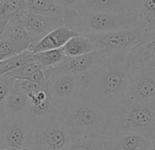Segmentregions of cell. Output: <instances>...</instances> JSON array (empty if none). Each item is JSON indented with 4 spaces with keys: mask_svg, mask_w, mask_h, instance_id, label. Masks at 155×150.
<instances>
[{
    "mask_svg": "<svg viewBox=\"0 0 155 150\" xmlns=\"http://www.w3.org/2000/svg\"><path fill=\"white\" fill-rule=\"evenodd\" d=\"M63 150H106L101 136H84L75 138Z\"/></svg>",
    "mask_w": 155,
    "mask_h": 150,
    "instance_id": "cell-23",
    "label": "cell"
},
{
    "mask_svg": "<svg viewBox=\"0 0 155 150\" xmlns=\"http://www.w3.org/2000/svg\"><path fill=\"white\" fill-rule=\"evenodd\" d=\"M39 70H44V69L38 63L33 60L22 66L19 69H17L15 70H12L5 74V76L11 78L13 80H17V81H24V80H28L32 74H34L36 71Z\"/></svg>",
    "mask_w": 155,
    "mask_h": 150,
    "instance_id": "cell-24",
    "label": "cell"
},
{
    "mask_svg": "<svg viewBox=\"0 0 155 150\" xmlns=\"http://www.w3.org/2000/svg\"><path fill=\"white\" fill-rule=\"evenodd\" d=\"M78 10L101 13H124L130 11L126 0H80Z\"/></svg>",
    "mask_w": 155,
    "mask_h": 150,
    "instance_id": "cell-16",
    "label": "cell"
},
{
    "mask_svg": "<svg viewBox=\"0 0 155 150\" xmlns=\"http://www.w3.org/2000/svg\"><path fill=\"white\" fill-rule=\"evenodd\" d=\"M73 139L84 136H101L107 112L90 95L82 96L55 106Z\"/></svg>",
    "mask_w": 155,
    "mask_h": 150,
    "instance_id": "cell-2",
    "label": "cell"
},
{
    "mask_svg": "<svg viewBox=\"0 0 155 150\" xmlns=\"http://www.w3.org/2000/svg\"><path fill=\"white\" fill-rule=\"evenodd\" d=\"M80 0H60L61 6L63 7L65 11L70 10H78V4Z\"/></svg>",
    "mask_w": 155,
    "mask_h": 150,
    "instance_id": "cell-28",
    "label": "cell"
},
{
    "mask_svg": "<svg viewBox=\"0 0 155 150\" xmlns=\"http://www.w3.org/2000/svg\"><path fill=\"white\" fill-rule=\"evenodd\" d=\"M98 49L110 52L129 50L133 47L155 38V25L146 24L135 29L109 33L88 35Z\"/></svg>",
    "mask_w": 155,
    "mask_h": 150,
    "instance_id": "cell-6",
    "label": "cell"
},
{
    "mask_svg": "<svg viewBox=\"0 0 155 150\" xmlns=\"http://www.w3.org/2000/svg\"><path fill=\"white\" fill-rule=\"evenodd\" d=\"M48 90L56 105L72 101L84 94L87 75L59 71L54 67L44 69Z\"/></svg>",
    "mask_w": 155,
    "mask_h": 150,
    "instance_id": "cell-7",
    "label": "cell"
},
{
    "mask_svg": "<svg viewBox=\"0 0 155 150\" xmlns=\"http://www.w3.org/2000/svg\"><path fill=\"white\" fill-rule=\"evenodd\" d=\"M28 12L49 17H63L64 9L54 0H27Z\"/></svg>",
    "mask_w": 155,
    "mask_h": 150,
    "instance_id": "cell-19",
    "label": "cell"
},
{
    "mask_svg": "<svg viewBox=\"0 0 155 150\" xmlns=\"http://www.w3.org/2000/svg\"><path fill=\"white\" fill-rule=\"evenodd\" d=\"M130 66L140 70H155V38L128 50Z\"/></svg>",
    "mask_w": 155,
    "mask_h": 150,
    "instance_id": "cell-13",
    "label": "cell"
},
{
    "mask_svg": "<svg viewBox=\"0 0 155 150\" xmlns=\"http://www.w3.org/2000/svg\"><path fill=\"white\" fill-rule=\"evenodd\" d=\"M28 114H32L29 99L27 94L17 84L15 80L14 86L8 94L3 106V118Z\"/></svg>",
    "mask_w": 155,
    "mask_h": 150,
    "instance_id": "cell-12",
    "label": "cell"
},
{
    "mask_svg": "<svg viewBox=\"0 0 155 150\" xmlns=\"http://www.w3.org/2000/svg\"><path fill=\"white\" fill-rule=\"evenodd\" d=\"M15 80L8 78L5 75H0V121L3 119V106L5 101L13 88Z\"/></svg>",
    "mask_w": 155,
    "mask_h": 150,
    "instance_id": "cell-25",
    "label": "cell"
},
{
    "mask_svg": "<svg viewBox=\"0 0 155 150\" xmlns=\"http://www.w3.org/2000/svg\"><path fill=\"white\" fill-rule=\"evenodd\" d=\"M33 114L5 117L0 121V138L4 150H29L35 135Z\"/></svg>",
    "mask_w": 155,
    "mask_h": 150,
    "instance_id": "cell-8",
    "label": "cell"
},
{
    "mask_svg": "<svg viewBox=\"0 0 155 150\" xmlns=\"http://www.w3.org/2000/svg\"><path fill=\"white\" fill-rule=\"evenodd\" d=\"M35 125L34 141L29 150H63L73 140L56 110L48 117L36 121Z\"/></svg>",
    "mask_w": 155,
    "mask_h": 150,
    "instance_id": "cell-5",
    "label": "cell"
},
{
    "mask_svg": "<svg viewBox=\"0 0 155 150\" xmlns=\"http://www.w3.org/2000/svg\"><path fill=\"white\" fill-rule=\"evenodd\" d=\"M66 57H78L98 50L90 37L79 35L70 39L62 48Z\"/></svg>",
    "mask_w": 155,
    "mask_h": 150,
    "instance_id": "cell-18",
    "label": "cell"
},
{
    "mask_svg": "<svg viewBox=\"0 0 155 150\" xmlns=\"http://www.w3.org/2000/svg\"><path fill=\"white\" fill-rule=\"evenodd\" d=\"M18 150H27V149H18Z\"/></svg>",
    "mask_w": 155,
    "mask_h": 150,
    "instance_id": "cell-34",
    "label": "cell"
},
{
    "mask_svg": "<svg viewBox=\"0 0 155 150\" xmlns=\"http://www.w3.org/2000/svg\"><path fill=\"white\" fill-rule=\"evenodd\" d=\"M17 54L18 53L17 52L16 47L9 39L3 37L0 39V61Z\"/></svg>",
    "mask_w": 155,
    "mask_h": 150,
    "instance_id": "cell-27",
    "label": "cell"
},
{
    "mask_svg": "<svg viewBox=\"0 0 155 150\" xmlns=\"http://www.w3.org/2000/svg\"><path fill=\"white\" fill-rule=\"evenodd\" d=\"M0 149H2V142H1V138H0Z\"/></svg>",
    "mask_w": 155,
    "mask_h": 150,
    "instance_id": "cell-32",
    "label": "cell"
},
{
    "mask_svg": "<svg viewBox=\"0 0 155 150\" xmlns=\"http://www.w3.org/2000/svg\"><path fill=\"white\" fill-rule=\"evenodd\" d=\"M21 20L30 36L32 42L31 47L40 41L51 31L65 25L63 17H49L28 12L21 18Z\"/></svg>",
    "mask_w": 155,
    "mask_h": 150,
    "instance_id": "cell-11",
    "label": "cell"
},
{
    "mask_svg": "<svg viewBox=\"0 0 155 150\" xmlns=\"http://www.w3.org/2000/svg\"><path fill=\"white\" fill-rule=\"evenodd\" d=\"M54 1H56L57 3H58V4H60V5H61V2H60V0H54Z\"/></svg>",
    "mask_w": 155,
    "mask_h": 150,
    "instance_id": "cell-33",
    "label": "cell"
},
{
    "mask_svg": "<svg viewBox=\"0 0 155 150\" xmlns=\"http://www.w3.org/2000/svg\"><path fill=\"white\" fill-rule=\"evenodd\" d=\"M110 52L105 49H98L89 54L78 57H66L59 64L54 66L59 71L88 75L93 72L108 57Z\"/></svg>",
    "mask_w": 155,
    "mask_h": 150,
    "instance_id": "cell-10",
    "label": "cell"
},
{
    "mask_svg": "<svg viewBox=\"0 0 155 150\" xmlns=\"http://www.w3.org/2000/svg\"><path fill=\"white\" fill-rule=\"evenodd\" d=\"M0 150H4V149H0Z\"/></svg>",
    "mask_w": 155,
    "mask_h": 150,
    "instance_id": "cell-35",
    "label": "cell"
},
{
    "mask_svg": "<svg viewBox=\"0 0 155 150\" xmlns=\"http://www.w3.org/2000/svg\"><path fill=\"white\" fill-rule=\"evenodd\" d=\"M79 35L81 34L73 31L68 27L64 25L51 31L49 34L44 37L40 41L33 45L29 49L32 53H38V52L50 50V49H61L70 39Z\"/></svg>",
    "mask_w": 155,
    "mask_h": 150,
    "instance_id": "cell-14",
    "label": "cell"
},
{
    "mask_svg": "<svg viewBox=\"0 0 155 150\" xmlns=\"http://www.w3.org/2000/svg\"><path fill=\"white\" fill-rule=\"evenodd\" d=\"M4 37L9 39L13 42L18 54L28 50L31 48L32 42L30 36L21 19H15L9 21Z\"/></svg>",
    "mask_w": 155,
    "mask_h": 150,
    "instance_id": "cell-17",
    "label": "cell"
},
{
    "mask_svg": "<svg viewBox=\"0 0 155 150\" xmlns=\"http://www.w3.org/2000/svg\"><path fill=\"white\" fill-rule=\"evenodd\" d=\"M8 23H9V20L0 19V39L4 37V34H5V31Z\"/></svg>",
    "mask_w": 155,
    "mask_h": 150,
    "instance_id": "cell-30",
    "label": "cell"
},
{
    "mask_svg": "<svg viewBox=\"0 0 155 150\" xmlns=\"http://www.w3.org/2000/svg\"><path fill=\"white\" fill-rule=\"evenodd\" d=\"M27 13V0H0V19L10 21Z\"/></svg>",
    "mask_w": 155,
    "mask_h": 150,
    "instance_id": "cell-20",
    "label": "cell"
},
{
    "mask_svg": "<svg viewBox=\"0 0 155 150\" xmlns=\"http://www.w3.org/2000/svg\"><path fill=\"white\" fill-rule=\"evenodd\" d=\"M106 150H148L152 138L139 134L102 138Z\"/></svg>",
    "mask_w": 155,
    "mask_h": 150,
    "instance_id": "cell-15",
    "label": "cell"
},
{
    "mask_svg": "<svg viewBox=\"0 0 155 150\" xmlns=\"http://www.w3.org/2000/svg\"><path fill=\"white\" fill-rule=\"evenodd\" d=\"M126 102L155 106V70L130 68Z\"/></svg>",
    "mask_w": 155,
    "mask_h": 150,
    "instance_id": "cell-9",
    "label": "cell"
},
{
    "mask_svg": "<svg viewBox=\"0 0 155 150\" xmlns=\"http://www.w3.org/2000/svg\"><path fill=\"white\" fill-rule=\"evenodd\" d=\"M130 63L128 50L110 52L105 60L87 75L84 94L92 97L106 112L126 102Z\"/></svg>",
    "mask_w": 155,
    "mask_h": 150,
    "instance_id": "cell-1",
    "label": "cell"
},
{
    "mask_svg": "<svg viewBox=\"0 0 155 150\" xmlns=\"http://www.w3.org/2000/svg\"><path fill=\"white\" fill-rule=\"evenodd\" d=\"M130 134H139L150 138L155 136V106L124 102L107 112L102 138Z\"/></svg>",
    "mask_w": 155,
    "mask_h": 150,
    "instance_id": "cell-3",
    "label": "cell"
},
{
    "mask_svg": "<svg viewBox=\"0 0 155 150\" xmlns=\"http://www.w3.org/2000/svg\"><path fill=\"white\" fill-rule=\"evenodd\" d=\"M63 19L67 27L86 36L130 29L148 24L140 14L131 10L124 13L70 10L64 12Z\"/></svg>",
    "mask_w": 155,
    "mask_h": 150,
    "instance_id": "cell-4",
    "label": "cell"
},
{
    "mask_svg": "<svg viewBox=\"0 0 155 150\" xmlns=\"http://www.w3.org/2000/svg\"><path fill=\"white\" fill-rule=\"evenodd\" d=\"M66 58L65 53L61 49H50L46 51H41L38 53H33V60L38 63L43 69L52 68L59 64Z\"/></svg>",
    "mask_w": 155,
    "mask_h": 150,
    "instance_id": "cell-22",
    "label": "cell"
},
{
    "mask_svg": "<svg viewBox=\"0 0 155 150\" xmlns=\"http://www.w3.org/2000/svg\"><path fill=\"white\" fill-rule=\"evenodd\" d=\"M128 6L130 8V9L135 13H138L140 10V8L143 2V0H126Z\"/></svg>",
    "mask_w": 155,
    "mask_h": 150,
    "instance_id": "cell-29",
    "label": "cell"
},
{
    "mask_svg": "<svg viewBox=\"0 0 155 150\" xmlns=\"http://www.w3.org/2000/svg\"><path fill=\"white\" fill-rule=\"evenodd\" d=\"M153 25H155V23H154V24H153Z\"/></svg>",
    "mask_w": 155,
    "mask_h": 150,
    "instance_id": "cell-36",
    "label": "cell"
},
{
    "mask_svg": "<svg viewBox=\"0 0 155 150\" xmlns=\"http://www.w3.org/2000/svg\"><path fill=\"white\" fill-rule=\"evenodd\" d=\"M33 60V53L30 49L3 60L0 61V75H5L12 70L19 69Z\"/></svg>",
    "mask_w": 155,
    "mask_h": 150,
    "instance_id": "cell-21",
    "label": "cell"
},
{
    "mask_svg": "<svg viewBox=\"0 0 155 150\" xmlns=\"http://www.w3.org/2000/svg\"><path fill=\"white\" fill-rule=\"evenodd\" d=\"M148 150H155V136L152 138L150 144V146L148 148Z\"/></svg>",
    "mask_w": 155,
    "mask_h": 150,
    "instance_id": "cell-31",
    "label": "cell"
},
{
    "mask_svg": "<svg viewBox=\"0 0 155 150\" xmlns=\"http://www.w3.org/2000/svg\"><path fill=\"white\" fill-rule=\"evenodd\" d=\"M140 16L148 23H155V0H143L138 12Z\"/></svg>",
    "mask_w": 155,
    "mask_h": 150,
    "instance_id": "cell-26",
    "label": "cell"
}]
</instances>
